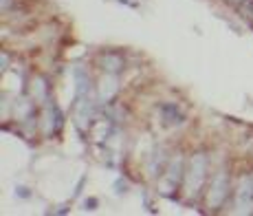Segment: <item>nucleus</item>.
Here are the masks:
<instances>
[]
</instances>
